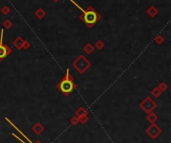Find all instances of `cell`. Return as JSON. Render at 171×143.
<instances>
[{
    "label": "cell",
    "mask_w": 171,
    "mask_h": 143,
    "mask_svg": "<svg viewBox=\"0 0 171 143\" xmlns=\"http://www.w3.org/2000/svg\"><path fill=\"white\" fill-rule=\"evenodd\" d=\"M5 120H6L7 122H8L9 124L11 125V126H13V127H14V128L16 129V130L18 131V132L20 133V134L22 135V136H23V137H24V138L26 139V140H27V142H25V141H24V140H22V139H21L20 137H19V136H18V135H17V134H15V133H12V136H14L15 138H16V139H17V140H18V141H20V142H22V143H42V142H40V141H36V142H33V141H31V140H30V139L28 138V137L26 136V135L24 134V133H23L22 131H21L20 129H19L18 127H17L16 125L14 124V123H13V122H11V121L9 120V118H8V117H5Z\"/></svg>",
    "instance_id": "obj_7"
},
{
    "label": "cell",
    "mask_w": 171,
    "mask_h": 143,
    "mask_svg": "<svg viewBox=\"0 0 171 143\" xmlns=\"http://www.w3.org/2000/svg\"><path fill=\"white\" fill-rule=\"evenodd\" d=\"M74 79L71 76L70 70L66 69V73H65V76L59 81V83L57 84V88H58L59 91H61L65 95H69V94L72 93L76 88V84L74 83Z\"/></svg>",
    "instance_id": "obj_2"
},
{
    "label": "cell",
    "mask_w": 171,
    "mask_h": 143,
    "mask_svg": "<svg viewBox=\"0 0 171 143\" xmlns=\"http://www.w3.org/2000/svg\"><path fill=\"white\" fill-rule=\"evenodd\" d=\"M3 26H4L5 28H10V27L12 26V23H11L10 20H5L4 23H3Z\"/></svg>",
    "instance_id": "obj_20"
},
{
    "label": "cell",
    "mask_w": 171,
    "mask_h": 143,
    "mask_svg": "<svg viewBox=\"0 0 171 143\" xmlns=\"http://www.w3.org/2000/svg\"><path fill=\"white\" fill-rule=\"evenodd\" d=\"M70 122H71V124H72V125H77L78 123H79V118H78L77 116H74L72 119H71Z\"/></svg>",
    "instance_id": "obj_18"
},
{
    "label": "cell",
    "mask_w": 171,
    "mask_h": 143,
    "mask_svg": "<svg viewBox=\"0 0 171 143\" xmlns=\"http://www.w3.org/2000/svg\"><path fill=\"white\" fill-rule=\"evenodd\" d=\"M9 11H10V8H9L8 6H3L2 9H1V12L3 13V14L7 15L9 13Z\"/></svg>",
    "instance_id": "obj_19"
},
{
    "label": "cell",
    "mask_w": 171,
    "mask_h": 143,
    "mask_svg": "<svg viewBox=\"0 0 171 143\" xmlns=\"http://www.w3.org/2000/svg\"><path fill=\"white\" fill-rule=\"evenodd\" d=\"M157 13H158V10H157L155 7H150V8L147 10V14L149 15L150 17H154V16H156L157 15Z\"/></svg>",
    "instance_id": "obj_12"
},
{
    "label": "cell",
    "mask_w": 171,
    "mask_h": 143,
    "mask_svg": "<svg viewBox=\"0 0 171 143\" xmlns=\"http://www.w3.org/2000/svg\"><path fill=\"white\" fill-rule=\"evenodd\" d=\"M87 121H88L87 115H84V116H82L79 118V123H81V124H85V123H87Z\"/></svg>",
    "instance_id": "obj_17"
},
{
    "label": "cell",
    "mask_w": 171,
    "mask_h": 143,
    "mask_svg": "<svg viewBox=\"0 0 171 143\" xmlns=\"http://www.w3.org/2000/svg\"><path fill=\"white\" fill-rule=\"evenodd\" d=\"M45 15H46L45 11H44L43 9H41V8H39L37 11H35V16H37V18H39V19L43 18Z\"/></svg>",
    "instance_id": "obj_15"
},
{
    "label": "cell",
    "mask_w": 171,
    "mask_h": 143,
    "mask_svg": "<svg viewBox=\"0 0 171 143\" xmlns=\"http://www.w3.org/2000/svg\"><path fill=\"white\" fill-rule=\"evenodd\" d=\"M72 66L80 73V74H83L90 66H91V62L86 58L85 56L79 55L78 58H76L75 60L72 62Z\"/></svg>",
    "instance_id": "obj_3"
},
{
    "label": "cell",
    "mask_w": 171,
    "mask_h": 143,
    "mask_svg": "<svg viewBox=\"0 0 171 143\" xmlns=\"http://www.w3.org/2000/svg\"><path fill=\"white\" fill-rule=\"evenodd\" d=\"M161 93H162V91H161L160 89H159L158 87H155L152 89V91H151V94H152V96H154L155 98H158L160 97Z\"/></svg>",
    "instance_id": "obj_14"
},
{
    "label": "cell",
    "mask_w": 171,
    "mask_h": 143,
    "mask_svg": "<svg viewBox=\"0 0 171 143\" xmlns=\"http://www.w3.org/2000/svg\"><path fill=\"white\" fill-rule=\"evenodd\" d=\"M84 115H87V110L84 107H80L79 109L77 110V112H76V116H77L78 118H80V117L84 116Z\"/></svg>",
    "instance_id": "obj_11"
},
{
    "label": "cell",
    "mask_w": 171,
    "mask_h": 143,
    "mask_svg": "<svg viewBox=\"0 0 171 143\" xmlns=\"http://www.w3.org/2000/svg\"><path fill=\"white\" fill-rule=\"evenodd\" d=\"M70 2L72 3L73 5H75V6L81 11L82 14L81 16H80V18H81V20L83 21L88 27H93L96 23L98 22L99 19H100V15L97 13V11H96L93 7L90 6L88 7V9L85 10V9H83L81 6H79L74 0H70Z\"/></svg>",
    "instance_id": "obj_1"
},
{
    "label": "cell",
    "mask_w": 171,
    "mask_h": 143,
    "mask_svg": "<svg viewBox=\"0 0 171 143\" xmlns=\"http://www.w3.org/2000/svg\"><path fill=\"white\" fill-rule=\"evenodd\" d=\"M53 1H58V0H53Z\"/></svg>",
    "instance_id": "obj_24"
},
{
    "label": "cell",
    "mask_w": 171,
    "mask_h": 143,
    "mask_svg": "<svg viewBox=\"0 0 171 143\" xmlns=\"http://www.w3.org/2000/svg\"><path fill=\"white\" fill-rule=\"evenodd\" d=\"M44 129H45L44 128V126L42 124H40L39 122L35 123V124L32 126V131H33L35 134H38V135L41 134V133L44 131Z\"/></svg>",
    "instance_id": "obj_8"
},
{
    "label": "cell",
    "mask_w": 171,
    "mask_h": 143,
    "mask_svg": "<svg viewBox=\"0 0 171 143\" xmlns=\"http://www.w3.org/2000/svg\"><path fill=\"white\" fill-rule=\"evenodd\" d=\"M157 119H158V116L155 113H153V111L148 113V115H147V120L150 123H155L157 121Z\"/></svg>",
    "instance_id": "obj_10"
},
{
    "label": "cell",
    "mask_w": 171,
    "mask_h": 143,
    "mask_svg": "<svg viewBox=\"0 0 171 143\" xmlns=\"http://www.w3.org/2000/svg\"><path fill=\"white\" fill-rule=\"evenodd\" d=\"M162 133V129L156 125L155 123H151V125L149 127H147L146 129V134L148 135L151 139H155Z\"/></svg>",
    "instance_id": "obj_6"
},
{
    "label": "cell",
    "mask_w": 171,
    "mask_h": 143,
    "mask_svg": "<svg viewBox=\"0 0 171 143\" xmlns=\"http://www.w3.org/2000/svg\"><path fill=\"white\" fill-rule=\"evenodd\" d=\"M29 47H30V43H29V42L24 41V44H23V46H22L23 49H28Z\"/></svg>",
    "instance_id": "obj_23"
},
{
    "label": "cell",
    "mask_w": 171,
    "mask_h": 143,
    "mask_svg": "<svg viewBox=\"0 0 171 143\" xmlns=\"http://www.w3.org/2000/svg\"><path fill=\"white\" fill-rule=\"evenodd\" d=\"M83 50L84 51L86 52L87 54H91L92 52L94 51V47L92 46V44H90V43H87L86 44L85 46H84V48H83Z\"/></svg>",
    "instance_id": "obj_13"
},
{
    "label": "cell",
    "mask_w": 171,
    "mask_h": 143,
    "mask_svg": "<svg viewBox=\"0 0 171 143\" xmlns=\"http://www.w3.org/2000/svg\"><path fill=\"white\" fill-rule=\"evenodd\" d=\"M3 36H4V31H3L2 28L1 29V34H0V61H3L12 52L11 48L8 45L3 43Z\"/></svg>",
    "instance_id": "obj_4"
},
{
    "label": "cell",
    "mask_w": 171,
    "mask_h": 143,
    "mask_svg": "<svg viewBox=\"0 0 171 143\" xmlns=\"http://www.w3.org/2000/svg\"><path fill=\"white\" fill-rule=\"evenodd\" d=\"M24 41H25V40L23 39L22 37H17L16 39L14 40V42H13V45L16 47V49L20 50V49H22V46H23V44H24Z\"/></svg>",
    "instance_id": "obj_9"
},
{
    "label": "cell",
    "mask_w": 171,
    "mask_h": 143,
    "mask_svg": "<svg viewBox=\"0 0 171 143\" xmlns=\"http://www.w3.org/2000/svg\"><path fill=\"white\" fill-rule=\"evenodd\" d=\"M156 106H157V104L155 103V101H153L150 97H146L145 99L140 103V108L147 114L152 112L153 110L156 108Z\"/></svg>",
    "instance_id": "obj_5"
},
{
    "label": "cell",
    "mask_w": 171,
    "mask_h": 143,
    "mask_svg": "<svg viewBox=\"0 0 171 143\" xmlns=\"http://www.w3.org/2000/svg\"><path fill=\"white\" fill-rule=\"evenodd\" d=\"M158 88L161 90V91H165V90H166L167 88H168V86H167V84H166L165 82H161L160 84H159Z\"/></svg>",
    "instance_id": "obj_16"
},
{
    "label": "cell",
    "mask_w": 171,
    "mask_h": 143,
    "mask_svg": "<svg viewBox=\"0 0 171 143\" xmlns=\"http://www.w3.org/2000/svg\"><path fill=\"white\" fill-rule=\"evenodd\" d=\"M155 41H156L158 44H161L163 41H164V38H163V37H161V36H158V37H156V38H155Z\"/></svg>",
    "instance_id": "obj_22"
},
{
    "label": "cell",
    "mask_w": 171,
    "mask_h": 143,
    "mask_svg": "<svg viewBox=\"0 0 171 143\" xmlns=\"http://www.w3.org/2000/svg\"><path fill=\"white\" fill-rule=\"evenodd\" d=\"M103 45H104V44H103V42L101 41V40H99V41L96 43V47H97V49H102Z\"/></svg>",
    "instance_id": "obj_21"
}]
</instances>
